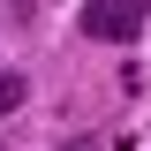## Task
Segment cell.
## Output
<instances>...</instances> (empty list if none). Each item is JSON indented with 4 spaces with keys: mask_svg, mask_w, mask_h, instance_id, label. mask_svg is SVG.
Masks as SVG:
<instances>
[{
    "mask_svg": "<svg viewBox=\"0 0 151 151\" xmlns=\"http://www.w3.org/2000/svg\"><path fill=\"white\" fill-rule=\"evenodd\" d=\"M23 106V76H0V113H15Z\"/></svg>",
    "mask_w": 151,
    "mask_h": 151,
    "instance_id": "2",
    "label": "cell"
},
{
    "mask_svg": "<svg viewBox=\"0 0 151 151\" xmlns=\"http://www.w3.org/2000/svg\"><path fill=\"white\" fill-rule=\"evenodd\" d=\"M144 15H151V0H83V30L106 45H136Z\"/></svg>",
    "mask_w": 151,
    "mask_h": 151,
    "instance_id": "1",
    "label": "cell"
}]
</instances>
